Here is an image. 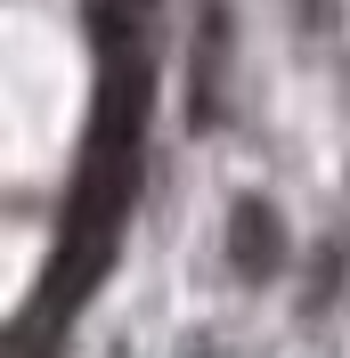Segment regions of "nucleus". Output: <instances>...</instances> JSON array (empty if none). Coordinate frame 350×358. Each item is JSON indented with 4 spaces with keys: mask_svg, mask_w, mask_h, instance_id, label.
Here are the masks:
<instances>
[{
    "mask_svg": "<svg viewBox=\"0 0 350 358\" xmlns=\"http://www.w3.org/2000/svg\"><path fill=\"white\" fill-rule=\"evenodd\" d=\"M228 252H237L244 277H277V261H285V228H277V212H269L261 196L237 203V220H228Z\"/></svg>",
    "mask_w": 350,
    "mask_h": 358,
    "instance_id": "nucleus-1",
    "label": "nucleus"
},
{
    "mask_svg": "<svg viewBox=\"0 0 350 358\" xmlns=\"http://www.w3.org/2000/svg\"><path fill=\"white\" fill-rule=\"evenodd\" d=\"M212 82H220V8H204V33H196V122H212Z\"/></svg>",
    "mask_w": 350,
    "mask_h": 358,
    "instance_id": "nucleus-2",
    "label": "nucleus"
},
{
    "mask_svg": "<svg viewBox=\"0 0 350 358\" xmlns=\"http://www.w3.org/2000/svg\"><path fill=\"white\" fill-rule=\"evenodd\" d=\"M334 277H342V245H326V252H318V285H309V310H326V301H334Z\"/></svg>",
    "mask_w": 350,
    "mask_h": 358,
    "instance_id": "nucleus-3",
    "label": "nucleus"
}]
</instances>
